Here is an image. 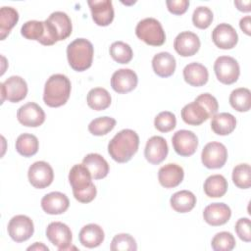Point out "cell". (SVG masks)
Instances as JSON below:
<instances>
[{
    "instance_id": "cell-1",
    "label": "cell",
    "mask_w": 251,
    "mask_h": 251,
    "mask_svg": "<svg viewBox=\"0 0 251 251\" xmlns=\"http://www.w3.org/2000/svg\"><path fill=\"white\" fill-rule=\"evenodd\" d=\"M139 146L138 134L129 128L119 131L108 144V153L118 163L128 162L137 152Z\"/></svg>"
},
{
    "instance_id": "cell-2",
    "label": "cell",
    "mask_w": 251,
    "mask_h": 251,
    "mask_svg": "<svg viewBox=\"0 0 251 251\" xmlns=\"http://www.w3.org/2000/svg\"><path fill=\"white\" fill-rule=\"evenodd\" d=\"M91 178V174L83 164L73 166L69 173L74 197L80 203H89L96 197L97 189Z\"/></svg>"
},
{
    "instance_id": "cell-3",
    "label": "cell",
    "mask_w": 251,
    "mask_h": 251,
    "mask_svg": "<svg viewBox=\"0 0 251 251\" xmlns=\"http://www.w3.org/2000/svg\"><path fill=\"white\" fill-rule=\"evenodd\" d=\"M71 81L65 75H52L45 82L43 101L49 107H60L67 103L71 94Z\"/></svg>"
},
{
    "instance_id": "cell-4",
    "label": "cell",
    "mask_w": 251,
    "mask_h": 251,
    "mask_svg": "<svg viewBox=\"0 0 251 251\" xmlns=\"http://www.w3.org/2000/svg\"><path fill=\"white\" fill-rule=\"evenodd\" d=\"M93 54V45L85 38H76L67 47L69 65L76 72H83L91 67Z\"/></svg>"
},
{
    "instance_id": "cell-5",
    "label": "cell",
    "mask_w": 251,
    "mask_h": 251,
    "mask_svg": "<svg viewBox=\"0 0 251 251\" xmlns=\"http://www.w3.org/2000/svg\"><path fill=\"white\" fill-rule=\"evenodd\" d=\"M136 36L151 46H161L166 41V33L159 21L154 18L141 20L135 27Z\"/></svg>"
},
{
    "instance_id": "cell-6",
    "label": "cell",
    "mask_w": 251,
    "mask_h": 251,
    "mask_svg": "<svg viewBox=\"0 0 251 251\" xmlns=\"http://www.w3.org/2000/svg\"><path fill=\"white\" fill-rule=\"evenodd\" d=\"M214 71L217 78L224 84L234 83L240 75L237 61L230 56H220L214 63Z\"/></svg>"
},
{
    "instance_id": "cell-7",
    "label": "cell",
    "mask_w": 251,
    "mask_h": 251,
    "mask_svg": "<svg viewBox=\"0 0 251 251\" xmlns=\"http://www.w3.org/2000/svg\"><path fill=\"white\" fill-rule=\"evenodd\" d=\"M1 103L8 100L12 103H18L25 98L27 94V84L25 80L19 75H12L4 82L0 83Z\"/></svg>"
},
{
    "instance_id": "cell-8",
    "label": "cell",
    "mask_w": 251,
    "mask_h": 251,
    "mask_svg": "<svg viewBox=\"0 0 251 251\" xmlns=\"http://www.w3.org/2000/svg\"><path fill=\"white\" fill-rule=\"evenodd\" d=\"M227 159L226 147L217 141L207 143L201 153L202 164L208 169H220L224 167Z\"/></svg>"
},
{
    "instance_id": "cell-9",
    "label": "cell",
    "mask_w": 251,
    "mask_h": 251,
    "mask_svg": "<svg viewBox=\"0 0 251 251\" xmlns=\"http://www.w3.org/2000/svg\"><path fill=\"white\" fill-rule=\"evenodd\" d=\"M8 233L16 242H24L29 239L34 232L32 220L25 215L14 216L8 224Z\"/></svg>"
},
{
    "instance_id": "cell-10",
    "label": "cell",
    "mask_w": 251,
    "mask_h": 251,
    "mask_svg": "<svg viewBox=\"0 0 251 251\" xmlns=\"http://www.w3.org/2000/svg\"><path fill=\"white\" fill-rule=\"evenodd\" d=\"M27 177L33 187L42 189L52 183L54 179V172L47 162L37 161L29 167Z\"/></svg>"
},
{
    "instance_id": "cell-11",
    "label": "cell",
    "mask_w": 251,
    "mask_h": 251,
    "mask_svg": "<svg viewBox=\"0 0 251 251\" xmlns=\"http://www.w3.org/2000/svg\"><path fill=\"white\" fill-rule=\"evenodd\" d=\"M46 237L60 251L70 249L73 239L71 228L61 222H52L47 226Z\"/></svg>"
},
{
    "instance_id": "cell-12",
    "label": "cell",
    "mask_w": 251,
    "mask_h": 251,
    "mask_svg": "<svg viewBox=\"0 0 251 251\" xmlns=\"http://www.w3.org/2000/svg\"><path fill=\"white\" fill-rule=\"evenodd\" d=\"M172 144L176 154L189 157L195 153L198 147V138L191 130L179 129L173 135Z\"/></svg>"
},
{
    "instance_id": "cell-13",
    "label": "cell",
    "mask_w": 251,
    "mask_h": 251,
    "mask_svg": "<svg viewBox=\"0 0 251 251\" xmlns=\"http://www.w3.org/2000/svg\"><path fill=\"white\" fill-rule=\"evenodd\" d=\"M17 119L25 126L37 127L44 123L45 113L38 104L28 102L18 109Z\"/></svg>"
},
{
    "instance_id": "cell-14",
    "label": "cell",
    "mask_w": 251,
    "mask_h": 251,
    "mask_svg": "<svg viewBox=\"0 0 251 251\" xmlns=\"http://www.w3.org/2000/svg\"><path fill=\"white\" fill-rule=\"evenodd\" d=\"M169 147L164 137L154 135L150 137L145 145L144 156L145 159L152 165H159L168 155Z\"/></svg>"
},
{
    "instance_id": "cell-15",
    "label": "cell",
    "mask_w": 251,
    "mask_h": 251,
    "mask_svg": "<svg viewBox=\"0 0 251 251\" xmlns=\"http://www.w3.org/2000/svg\"><path fill=\"white\" fill-rule=\"evenodd\" d=\"M92 20L97 25L107 26L114 20V8L111 0H89L87 2Z\"/></svg>"
},
{
    "instance_id": "cell-16",
    "label": "cell",
    "mask_w": 251,
    "mask_h": 251,
    "mask_svg": "<svg viewBox=\"0 0 251 251\" xmlns=\"http://www.w3.org/2000/svg\"><path fill=\"white\" fill-rule=\"evenodd\" d=\"M137 82V75L130 69H120L111 77L112 88L121 94L132 91L136 87Z\"/></svg>"
},
{
    "instance_id": "cell-17",
    "label": "cell",
    "mask_w": 251,
    "mask_h": 251,
    "mask_svg": "<svg viewBox=\"0 0 251 251\" xmlns=\"http://www.w3.org/2000/svg\"><path fill=\"white\" fill-rule=\"evenodd\" d=\"M212 40L221 49H231L237 44L238 34L232 25L223 23L213 29Z\"/></svg>"
},
{
    "instance_id": "cell-18",
    "label": "cell",
    "mask_w": 251,
    "mask_h": 251,
    "mask_svg": "<svg viewBox=\"0 0 251 251\" xmlns=\"http://www.w3.org/2000/svg\"><path fill=\"white\" fill-rule=\"evenodd\" d=\"M200 44V39L197 34L191 31H182L175 38L174 48L178 55L189 57L198 52Z\"/></svg>"
},
{
    "instance_id": "cell-19",
    "label": "cell",
    "mask_w": 251,
    "mask_h": 251,
    "mask_svg": "<svg viewBox=\"0 0 251 251\" xmlns=\"http://www.w3.org/2000/svg\"><path fill=\"white\" fill-rule=\"evenodd\" d=\"M231 216L230 208L225 203H212L203 211L204 221L213 226H223L228 222Z\"/></svg>"
},
{
    "instance_id": "cell-20",
    "label": "cell",
    "mask_w": 251,
    "mask_h": 251,
    "mask_svg": "<svg viewBox=\"0 0 251 251\" xmlns=\"http://www.w3.org/2000/svg\"><path fill=\"white\" fill-rule=\"evenodd\" d=\"M69 206V198L66 194L59 191L50 192L41 199V208L49 215L63 214L68 210Z\"/></svg>"
},
{
    "instance_id": "cell-21",
    "label": "cell",
    "mask_w": 251,
    "mask_h": 251,
    "mask_svg": "<svg viewBox=\"0 0 251 251\" xmlns=\"http://www.w3.org/2000/svg\"><path fill=\"white\" fill-rule=\"evenodd\" d=\"M183 169L176 164H167L160 168L158 172V179L160 184L165 188H174L183 180Z\"/></svg>"
},
{
    "instance_id": "cell-22",
    "label": "cell",
    "mask_w": 251,
    "mask_h": 251,
    "mask_svg": "<svg viewBox=\"0 0 251 251\" xmlns=\"http://www.w3.org/2000/svg\"><path fill=\"white\" fill-rule=\"evenodd\" d=\"M183 78L189 85L198 87L207 83L209 73L204 65L193 62L184 67Z\"/></svg>"
},
{
    "instance_id": "cell-23",
    "label": "cell",
    "mask_w": 251,
    "mask_h": 251,
    "mask_svg": "<svg viewBox=\"0 0 251 251\" xmlns=\"http://www.w3.org/2000/svg\"><path fill=\"white\" fill-rule=\"evenodd\" d=\"M176 67L175 57L169 52H160L152 59V68L154 73L161 77L171 76Z\"/></svg>"
},
{
    "instance_id": "cell-24",
    "label": "cell",
    "mask_w": 251,
    "mask_h": 251,
    "mask_svg": "<svg viewBox=\"0 0 251 251\" xmlns=\"http://www.w3.org/2000/svg\"><path fill=\"white\" fill-rule=\"evenodd\" d=\"M105 234L102 227L96 224H88L84 226L78 234L79 242L87 248H95L104 240Z\"/></svg>"
},
{
    "instance_id": "cell-25",
    "label": "cell",
    "mask_w": 251,
    "mask_h": 251,
    "mask_svg": "<svg viewBox=\"0 0 251 251\" xmlns=\"http://www.w3.org/2000/svg\"><path fill=\"white\" fill-rule=\"evenodd\" d=\"M82 164L87 168V170L91 174L92 178L94 179H102L107 176L109 173V165L100 154H87L83 158Z\"/></svg>"
},
{
    "instance_id": "cell-26",
    "label": "cell",
    "mask_w": 251,
    "mask_h": 251,
    "mask_svg": "<svg viewBox=\"0 0 251 251\" xmlns=\"http://www.w3.org/2000/svg\"><path fill=\"white\" fill-rule=\"evenodd\" d=\"M181 118L183 122L190 126H199L210 117L207 111L197 102L193 101L186 104L181 109Z\"/></svg>"
},
{
    "instance_id": "cell-27",
    "label": "cell",
    "mask_w": 251,
    "mask_h": 251,
    "mask_svg": "<svg viewBox=\"0 0 251 251\" xmlns=\"http://www.w3.org/2000/svg\"><path fill=\"white\" fill-rule=\"evenodd\" d=\"M236 126V119L230 113L215 114L211 121V128L218 135H228Z\"/></svg>"
},
{
    "instance_id": "cell-28",
    "label": "cell",
    "mask_w": 251,
    "mask_h": 251,
    "mask_svg": "<svg viewBox=\"0 0 251 251\" xmlns=\"http://www.w3.org/2000/svg\"><path fill=\"white\" fill-rule=\"evenodd\" d=\"M170 203L176 212L188 213L196 204V196L191 191L180 190L172 195Z\"/></svg>"
},
{
    "instance_id": "cell-29",
    "label": "cell",
    "mask_w": 251,
    "mask_h": 251,
    "mask_svg": "<svg viewBox=\"0 0 251 251\" xmlns=\"http://www.w3.org/2000/svg\"><path fill=\"white\" fill-rule=\"evenodd\" d=\"M47 20L53 25L54 28L56 29V31L58 33L59 41L65 40L66 38H68L71 35L73 25H72L71 19L69 18V16L66 13L61 12V11L53 12L48 17Z\"/></svg>"
},
{
    "instance_id": "cell-30",
    "label": "cell",
    "mask_w": 251,
    "mask_h": 251,
    "mask_svg": "<svg viewBox=\"0 0 251 251\" xmlns=\"http://www.w3.org/2000/svg\"><path fill=\"white\" fill-rule=\"evenodd\" d=\"M227 181L222 175H212L204 182V192L208 197L218 198L226 194L227 190Z\"/></svg>"
},
{
    "instance_id": "cell-31",
    "label": "cell",
    "mask_w": 251,
    "mask_h": 251,
    "mask_svg": "<svg viewBox=\"0 0 251 251\" xmlns=\"http://www.w3.org/2000/svg\"><path fill=\"white\" fill-rule=\"evenodd\" d=\"M87 105L95 111H103L111 105V95L105 88L95 87L89 90L86 97Z\"/></svg>"
},
{
    "instance_id": "cell-32",
    "label": "cell",
    "mask_w": 251,
    "mask_h": 251,
    "mask_svg": "<svg viewBox=\"0 0 251 251\" xmlns=\"http://www.w3.org/2000/svg\"><path fill=\"white\" fill-rule=\"evenodd\" d=\"M19 21V13L13 7L4 6L0 9V38L4 40Z\"/></svg>"
},
{
    "instance_id": "cell-33",
    "label": "cell",
    "mask_w": 251,
    "mask_h": 251,
    "mask_svg": "<svg viewBox=\"0 0 251 251\" xmlns=\"http://www.w3.org/2000/svg\"><path fill=\"white\" fill-rule=\"evenodd\" d=\"M39 142L35 135L22 133L16 140V150L24 157H31L38 151Z\"/></svg>"
},
{
    "instance_id": "cell-34",
    "label": "cell",
    "mask_w": 251,
    "mask_h": 251,
    "mask_svg": "<svg viewBox=\"0 0 251 251\" xmlns=\"http://www.w3.org/2000/svg\"><path fill=\"white\" fill-rule=\"evenodd\" d=\"M230 106L238 112H247L251 108V92L246 87H239L229 95Z\"/></svg>"
},
{
    "instance_id": "cell-35",
    "label": "cell",
    "mask_w": 251,
    "mask_h": 251,
    "mask_svg": "<svg viewBox=\"0 0 251 251\" xmlns=\"http://www.w3.org/2000/svg\"><path fill=\"white\" fill-rule=\"evenodd\" d=\"M110 55L116 62L120 64H127L131 61L133 53L131 47L123 41H115L109 49Z\"/></svg>"
},
{
    "instance_id": "cell-36",
    "label": "cell",
    "mask_w": 251,
    "mask_h": 251,
    "mask_svg": "<svg viewBox=\"0 0 251 251\" xmlns=\"http://www.w3.org/2000/svg\"><path fill=\"white\" fill-rule=\"evenodd\" d=\"M116 126V120L111 117H99L92 120L88 125V130L96 136L105 135L110 132Z\"/></svg>"
},
{
    "instance_id": "cell-37",
    "label": "cell",
    "mask_w": 251,
    "mask_h": 251,
    "mask_svg": "<svg viewBox=\"0 0 251 251\" xmlns=\"http://www.w3.org/2000/svg\"><path fill=\"white\" fill-rule=\"evenodd\" d=\"M45 32L44 22L41 21H27L21 28V33L24 37L29 40H37L38 42L42 39Z\"/></svg>"
},
{
    "instance_id": "cell-38",
    "label": "cell",
    "mask_w": 251,
    "mask_h": 251,
    "mask_svg": "<svg viewBox=\"0 0 251 251\" xmlns=\"http://www.w3.org/2000/svg\"><path fill=\"white\" fill-rule=\"evenodd\" d=\"M232 181L238 188L247 189L251 186V168L248 164H239L232 170Z\"/></svg>"
},
{
    "instance_id": "cell-39",
    "label": "cell",
    "mask_w": 251,
    "mask_h": 251,
    "mask_svg": "<svg viewBox=\"0 0 251 251\" xmlns=\"http://www.w3.org/2000/svg\"><path fill=\"white\" fill-rule=\"evenodd\" d=\"M235 238L228 231H221L212 238L211 246L215 251H230L235 246Z\"/></svg>"
},
{
    "instance_id": "cell-40",
    "label": "cell",
    "mask_w": 251,
    "mask_h": 251,
    "mask_svg": "<svg viewBox=\"0 0 251 251\" xmlns=\"http://www.w3.org/2000/svg\"><path fill=\"white\" fill-rule=\"evenodd\" d=\"M110 249L112 251H135L137 244L130 234L119 233L112 239Z\"/></svg>"
},
{
    "instance_id": "cell-41",
    "label": "cell",
    "mask_w": 251,
    "mask_h": 251,
    "mask_svg": "<svg viewBox=\"0 0 251 251\" xmlns=\"http://www.w3.org/2000/svg\"><path fill=\"white\" fill-rule=\"evenodd\" d=\"M213 22V12L206 6L197 7L192 14L193 25L200 28L205 29L210 26Z\"/></svg>"
},
{
    "instance_id": "cell-42",
    "label": "cell",
    "mask_w": 251,
    "mask_h": 251,
    "mask_svg": "<svg viewBox=\"0 0 251 251\" xmlns=\"http://www.w3.org/2000/svg\"><path fill=\"white\" fill-rule=\"evenodd\" d=\"M176 119L175 114L170 111H163L159 113L154 120L155 127L161 132H169L176 127Z\"/></svg>"
},
{
    "instance_id": "cell-43",
    "label": "cell",
    "mask_w": 251,
    "mask_h": 251,
    "mask_svg": "<svg viewBox=\"0 0 251 251\" xmlns=\"http://www.w3.org/2000/svg\"><path fill=\"white\" fill-rule=\"evenodd\" d=\"M194 101L199 103L207 111L210 118L213 117L215 114H217L219 109V104L217 99L212 94L202 93L199 96H197Z\"/></svg>"
},
{
    "instance_id": "cell-44",
    "label": "cell",
    "mask_w": 251,
    "mask_h": 251,
    "mask_svg": "<svg viewBox=\"0 0 251 251\" xmlns=\"http://www.w3.org/2000/svg\"><path fill=\"white\" fill-rule=\"evenodd\" d=\"M235 232L238 235V237L245 241L250 242L251 241V231H250V220L248 218H241L239 219L234 226Z\"/></svg>"
},
{
    "instance_id": "cell-45",
    "label": "cell",
    "mask_w": 251,
    "mask_h": 251,
    "mask_svg": "<svg viewBox=\"0 0 251 251\" xmlns=\"http://www.w3.org/2000/svg\"><path fill=\"white\" fill-rule=\"evenodd\" d=\"M168 10L174 15H182L186 12L189 1L188 0H168L166 1Z\"/></svg>"
},
{
    "instance_id": "cell-46",
    "label": "cell",
    "mask_w": 251,
    "mask_h": 251,
    "mask_svg": "<svg viewBox=\"0 0 251 251\" xmlns=\"http://www.w3.org/2000/svg\"><path fill=\"white\" fill-rule=\"evenodd\" d=\"M239 26L244 33H246L247 35H250L251 34V17L246 16L242 18L239 22Z\"/></svg>"
},
{
    "instance_id": "cell-47",
    "label": "cell",
    "mask_w": 251,
    "mask_h": 251,
    "mask_svg": "<svg viewBox=\"0 0 251 251\" xmlns=\"http://www.w3.org/2000/svg\"><path fill=\"white\" fill-rule=\"evenodd\" d=\"M235 7L241 12H250L251 11V1H234Z\"/></svg>"
},
{
    "instance_id": "cell-48",
    "label": "cell",
    "mask_w": 251,
    "mask_h": 251,
    "mask_svg": "<svg viewBox=\"0 0 251 251\" xmlns=\"http://www.w3.org/2000/svg\"><path fill=\"white\" fill-rule=\"evenodd\" d=\"M27 250H46V251H48L49 248L41 242H35L33 245L27 247Z\"/></svg>"
}]
</instances>
